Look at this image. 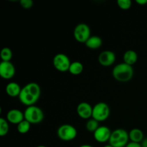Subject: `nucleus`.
<instances>
[{
    "label": "nucleus",
    "mask_w": 147,
    "mask_h": 147,
    "mask_svg": "<svg viewBox=\"0 0 147 147\" xmlns=\"http://www.w3.org/2000/svg\"><path fill=\"white\" fill-rule=\"evenodd\" d=\"M117 4L121 9L127 10L131 7L132 1L131 0H118Z\"/></svg>",
    "instance_id": "23"
},
{
    "label": "nucleus",
    "mask_w": 147,
    "mask_h": 147,
    "mask_svg": "<svg viewBox=\"0 0 147 147\" xmlns=\"http://www.w3.org/2000/svg\"><path fill=\"white\" fill-rule=\"evenodd\" d=\"M6 93L10 97H19L21 93L22 88L20 85L15 82H10L6 86Z\"/></svg>",
    "instance_id": "14"
},
{
    "label": "nucleus",
    "mask_w": 147,
    "mask_h": 147,
    "mask_svg": "<svg viewBox=\"0 0 147 147\" xmlns=\"http://www.w3.org/2000/svg\"><path fill=\"white\" fill-rule=\"evenodd\" d=\"M103 147H113V146H111L110 144H108V145H106V146H104Z\"/></svg>",
    "instance_id": "29"
},
{
    "label": "nucleus",
    "mask_w": 147,
    "mask_h": 147,
    "mask_svg": "<svg viewBox=\"0 0 147 147\" xmlns=\"http://www.w3.org/2000/svg\"><path fill=\"white\" fill-rule=\"evenodd\" d=\"M20 3L21 7H23L24 9H26L32 7L33 4H34L32 0H21Z\"/></svg>",
    "instance_id": "24"
},
{
    "label": "nucleus",
    "mask_w": 147,
    "mask_h": 147,
    "mask_svg": "<svg viewBox=\"0 0 147 147\" xmlns=\"http://www.w3.org/2000/svg\"><path fill=\"white\" fill-rule=\"evenodd\" d=\"M99 126H99V122L95 120L93 118L88 119L86 123V129H87L88 131L93 134L98 129Z\"/></svg>",
    "instance_id": "21"
},
{
    "label": "nucleus",
    "mask_w": 147,
    "mask_h": 147,
    "mask_svg": "<svg viewBox=\"0 0 147 147\" xmlns=\"http://www.w3.org/2000/svg\"><path fill=\"white\" fill-rule=\"evenodd\" d=\"M126 147H142L141 144L139 143H135V142H130Z\"/></svg>",
    "instance_id": "25"
},
{
    "label": "nucleus",
    "mask_w": 147,
    "mask_h": 147,
    "mask_svg": "<svg viewBox=\"0 0 147 147\" xmlns=\"http://www.w3.org/2000/svg\"><path fill=\"white\" fill-rule=\"evenodd\" d=\"M103 44V40L100 37L96 35H92L88 38V40L85 43L86 47L92 50H96L100 48Z\"/></svg>",
    "instance_id": "16"
},
{
    "label": "nucleus",
    "mask_w": 147,
    "mask_h": 147,
    "mask_svg": "<svg viewBox=\"0 0 147 147\" xmlns=\"http://www.w3.org/2000/svg\"><path fill=\"white\" fill-rule=\"evenodd\" d=\"M41 95V88L39 84L31 82L26 84L22 88L19 96V100L23 105L27 106H34L39 100Z\"/></svg>",
    "instance_id": "1"
},
{
    "label": "nucleus",
    "mask_w": 147,
    "mask_h": 147,
    "mask_svg": "<svg viewBox=\"0 0 147 147\" xmlns=\"http://www.w3.org/2000/svg\"><path fill=\"white\" fill-rule=\"evenodd\" d=\"M123 63L133 66L135 63H136L138 60V54L136 51L133 50H129L126 51L123 56Z\"/></svg>",
    "instance_id": "17"
},
{
    "label": "nucleus",
    "mask_w": 147,
    "mask_h": 147,
    "mask_svg": "<svg viewBox=\"0 0 147 147\" xmlns=\"http://www.w3.org/2000/svg\"><path fill=\"white\" fill-rule=\"evenodd\" d=\"M83 69L84 67L82 63L79 61L72 62L69 68V73L73 76H78L83 73Z\"/></svg>",
    "instance_id": "18"
},
{
    "label": "nucleus",
    "mask_w": 147,
    "mask_h": 147,
    "mask_svg": "<svg viewBox=\"0 0 147 147\" xmlns=\"http://www.w3.org/2000/svg\"><path fill=\"white\" fill-rule=\"evenodd\" d=\"M30 128H31V123H29L25 119L20 122L19 124H17V131L21 134H25L28 133L30 130Z\"/></svg>",
    "instance_id": "20"
},
{
    "label": "nucleus",
    "mask_w": 147,
    "mask_h": 147,
    "mask_svg": "<svg viewBox=\"0 0 147 147\" xmlns=\"http://www.w3.org/2000/svg\"><path fill=\"white\" fill-rule=\"evenodd\" d=\"M53 66L57 70L60 72H67L69 71L70 68V58L67 55L63 53H58L55 55L53 59Z\"/></svg>",
    "instance_id": "8"
},
{
    "label": "nucleus",
    "mask_w": 147,
    "mask_h": 147,
    "mask_svg": "<svg viewBox=\"0 0 147 147\" xmlns=\"http://www.w3.org/2000/svg\"><path fill=\"white\" fill-rule=\"evenodd\" d=\"M9 130V126L7 120L4 118H0V136H4L8 134Z\"/></svg>",
    "instance_id": "22"
},
{
    "label": "nucleus",
    "mask_w": 147,
    "mask_h": 147,
    "mask_svg": "<svg viewBox=\"0 0 147 147\" xmlns=\"http://www.w3.org/2000/svg\"><path fill=\"white\" fill-rule=\"evenodd\" d=\"M36 147H47L46 146H44V145H40V146H37Z\"/></svg>",
    "instance_id": "30"
},
{
    "label": "nucleus",
    "mask_w": 147,
    "mask_h": 147,
    "mask_svg": "<svg viewBox=\"0 0 147 147\" xmlns=\"http://www.w3.org/2000/svg\"><path fill=\"white\" fill-rule=\"evenodd\" d=\"M79 147H93V146H91V145H89V144H83Z\"/></svg>",
    "instance_id": "28"
},
{
    "label": "nucleus",
    "mask_w": 147,
    "mask_h": 147,
    "mask_svg": "<svg viewBox=\"0 0 147 147\" xmlns=\"http://www.w3.org/2000/svg\"><path fill=\"white\" fill-rule=\"evenodd\" d=\"M129 140L131 142H135V143L141 144L142 141L144 139V132L141 129L135 128V129H131L129 132Z\"/></svg>",
    "instance_id": "15"
},
{
    "label": "nucleus",
    "mask_w": 147,
    "mask_h": 147,
    "mask_svg": "<svg viewBox=\"0 0 147 147\" xmlns=\"http://www.w3.org/2000/svg\"><path fill=\"white\" fill-rule=\"evenodd\" d=\"M16 73L15 67L11 62L1 61L0 63V76L3 79L12 78Z\"/></svg>",
    "instance_id": "9"
},
{
    "label": "nucleus",
    "mask_w": 147,
    "mask_h": 147,
    "mask_svg": "<svg viewBox=\"0 0 147 147\" xmlns=\"http://www.w3.org/2000/svg\"><path fill=\"white\" fill-rule=\"evenodd\" d=\"M73 35L77 42L86 43L90 37V27L86 23H79L76 26L73 31Z\"/></svg>",
    "instance_id": "7"
},
{
    "label": "nucleus",
    "mask_w": 147,
    "mask_h": 147,
    "mask_svg": "<svg viewBox=\"0 0 147 147\" xmlns=\"http://www.w3.org/2000/svg\"><path fill=\"white\" fill-rule=\"evenodd\" d=\"M116 59V54L111 50H105L100 53L98 60V63L104 67H109L115 63Z\"/></svg>",
    "instance_id": "11"
},
{
    "label": "nucleus",
    "mask_w": 147,
    "mask_h": 147,
    "mask_svg": "<svg viewBox=\"0 0 147 147\" xmlns=\"http://www.w3.org/2000/svg\"><path fill=\"white\" fill-rule=\"evenodd\" d=\"M77 113L83 119H90L92 118L93 107L87 102H81L77 106Z\"/></svg>",
    "instance_id": "12"
},
{
    "label": "nucleus",
    "mask_w": 147,
    "mask_h": 147,
    "mask_svg": "<svg viewBox=\"0 0 147 147\" xmlns=\"http://www.w3.org/2000/svg\"><path fill=\"white\" fill-rule=\"evenodd\" d=\"M141 145L142 147H147V138H144V139L141 143Z\"/></svg>",
    "instance_id": "27"
},
{
    "label": "nucleus",
    "mask_w": 147,
    "mask_h": 147,
    "mask_svg": "<svg viewBox=\"0 0 147 147\" xmlns=\"http://www.w3.org/2000/svg\"><path fill=\"white\" fill-rule=\"evenodd\" d=\"M24 119L31 124H37L41 123L44 119V113L38 106H27L24 111Z\"/></svg>",
    "instance_id": "4"
},
{
    "label": "nucleus",
    "mask_w": 147,
    "mask_h": 147,
    "mask_svg": "<svg viewBox=\"0 0 147 147\" xmlns=\"http://www.w3.org/2000/svg\"><path fill=\"white\" fill-rule=\"evenodd\" d=\"M129 142V132L125 129H117L112 131L109 142L113 147H126Z\"/></svg>",
    "instance_id": "3"
},
{
    "label": "nucleus",
    "mask_w": 147,
    "mask_h": 147,
    "mask_svg": "<svg viewBox=\"0 0 147 147\" xmlns=\"http://www.w3.org/2000/svg\"><path fill=\"white\" fill-rule=\"evenodd\" d=\"M136 2L139 5H145L147 4V0H136Z\"/></svg>",
    "instance_id": "26"
},
{
    "label": "nucleus",
    "mask_w": 147,
    "mask_h": 147,
    "mask_svg": "<svg viewBox=\"0 0 147 147\" xmlns=\"http://www.w3.org/2000/svg\"><path fill=\"white\" fill-rule=\"evenodd\" d=\"M7 120L13 124H19L24 120V113L19 109H11L7 113Z\"/></svg>",
    "instance_id": "13"
},
{
    "label": "nucleus",
    "mask_w": 147,
    "mask_h": 147,
    "mask_svg": "<svg viewBox=\"0 0 147 147\" xmlns=\"http://www.w3.org/2000/svg\"><path fill=\"white\" fill-rule=\"evenodd\" d=\"M110 107L104 102L97 103L93 107L92 118L98 122L105 121L110 116Z\"/></svg>",
    "instance_id": "5"
},
{
    "label": "nucleus",
    "mask_w": 147,
    "mask_h": 147,
    "mask_svg": "<svg viewBox=\"0 0 147 147\" xmlns=\"http://www.w3.org/2000/svg\"><path fill=\"white\" fill-rule=\"evenodd\" d=\"M57 135L59 139L64 142H70L77 137L78 131L75 126L70 124H63L58 127Z\"/></svg>",
    "instance_id": "6"
},
{
    "label": "nucleus",
    "mask_w": 147,
    "mask_h": 147,
    "mask_svg": "<svg viewBox=\"0 0 147 147\" xmlns=\"http://www.w3.org/2000/svg\"><path fill=\"white\" fill-rule=\"evenodd\" d=\"M112 131L108 126H100L98 129L93 133V137L97 142L106 143L109 142Z\"/></svg>",
    "instance_id": "10"
},
{
    "label": "nucleus",
    "mask_w": 147,
    "mask_h": 147,
    "mask_svg": "<svg viewBox=\"0 0 147 147\" xmlns=\"http://www.w3.org/2000/svg\"><path fill=\"white\" fill-rule=\"evenodd\" d=\"M133 66L129 65L125 63H121L116 65L112 70L113 78L121 83L129 82L134 76Z\"/></svg>",
    "instance_id": "2"
},
{
    "label": "nucleus",
    "mask_w": 147,
    "mask_h": 147,
    "mask_svg": "<svg viewBox=\"0 0 147 147\" xmlns=\"http://www.w3.org/2000/svg\"><path fill=\"white\" fill-rule=\"evenodd\" d=\"M0 57H1V61L4 62H11V60L13 57L12 50L9 47H5L2 48L0 53Z\"/></svg>",
    "instance_id": "19"
}]
</instances>
